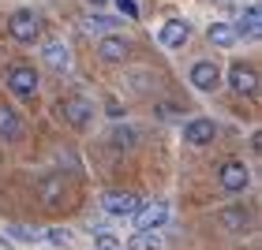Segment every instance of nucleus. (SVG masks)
Returning a JSON list of instances; mask_svg holds the SVG:
<instances>
[{
    "label": "nucleus",
    "mask_w": 262,
    "mask_h": 250,
    "mask_svg": "<svg viewBox=\"0 0 262 250\" xmlns=\"http://www.w3.org/2000/svg\"><path fill=\"white\" fill-rule=\"evenodd\" d=\"M8 34L19 45H34L38 34H41V22H38V15H34L30 8H19V11H11V19H8Z\"/></svg>",
    "instance_id": "f257e3e1"
},
{
    "label": "nucleus",
    "mask_w": 262,
    "mask_h": 250,
    "mask_svg": "<svg viewBox=\"0 0 262 250\" xmlns=\"http://www.w3.org/2000/svg\"><path fill=\"white\" fill-rule=\"evenodd\" d=\"M23 135V123H19V112L0 105V138H19Z\"/></svg>",
    "instance_id": "dca6fc26"
},
{
    "label": "nucleus",
    "mask_w": 262,
    "mask_h": 250,
    "mask_svg": "<svg viewBox=\"0 0 262 250\" xmlns=\"http://www.w3.org/2000/svg\"><path fill=\"white\" fill-rule=\"evenodd\" d=\"M86 4H94V8H105V4H109V0H86Z\"/></svg>",
    "instance_id": "a878e982"
},
{
    "label": "nucleus",
    "mask_w": 262,
    "mask_h": 250,
    "mask_svg": "<svg viewBox=\"0 0 262 250\" xmlns=\"http://www.w3.org/2000/svg\"><path fill=\"white\" fill-rule=\"evenodd\" d=\"M187 38H191V22H184V19H169L158 30V41L165 45V49H180Z\"/></svg>",
    "instance_id": "9d476101"
},
{
    "label": "nucleus",
    "mask_w": 262,
    "mask_h": 250,
    "mask_svg": "<svg viewBox=\"0 0 262 250\" xmlns=\"http://www.w3.org/2000/svg\"><path fill=\"white\" fill-rule=\"evenodd\" d=\"M94 246H98V250H124L120 239H116V235H109V232H98V235H94Z\"/></svg>",
    "instance_id": "4be33fe9"
},
{
    "label": "nucleus",
    "mask_w": 262,
    "mask_h": 250,
    "mask_svg": "<svg viewBox=\"0 0 262 250\" xmlns=\"http://www.w3.org/2000/svg\"><path fill=\"white\" fill-rule=\"evenodd\" d=\"M217 183H221V190H229V194H244V190L251 187V172H247L244 161H225L221 172H217Z\"/></svg>",
    "instance_id": "7ed1b4c3"
},
{
    "label": "nucleus",
    "mask_w": 262,
    "mask_h": 250,
    "mask_svg": "<svg viewBox=\"0 0 262 250\" xmlns=\"http://www.w3.org/2000/svg\"><path fill=\"white\" fill-rule=\"evenodd\" d=\"M116 27H120V19H109V15H82V30L86 34H113Z\"/></svg>",
    "instance_id": "f3484780"
},
{
    "label": "nucleus",
    "mask_w": 262,
    "mask_h": 250,
    "mask_svg": "<svg viewBox=\"0 0 262 250\" xmlns=\"http://www.w3.org/2000/svg\"><path fill=\"white\" fill-rule=\"evenodd\" d=\"M113 142H116V146H120V149H127L131 142H135V131H131V127H124V131H116V135H113Z\"/></svg>",
    "instance_id": "5701e85b"
},
{
    "label": "nucleus",
    "mask_w": 262,
    "mask_h": 250,
    "mask_svg": "<svg viewBox=\"0 0 262 250\" xmlns=\"http://www.w3.org/2000/svg\"><path fill=\"white\" fill-rule=\"evenodd\" d=\"M116 8H120V15H127V19L139 15V4H135V0H116Z\"/></svg>",
    "instance_id": "b1692460"
},
{
    "label": "nucleus",
    "mask_w": 262,
    "mask_h": 250,
    "mask_svg": "<svg viewBox=\"0 0 262 250\" xmlns=\"http://www.w3.org/2000/svg\"><path fill=\"white\" fill-rule=\"evenodd\" d=\"M142 206V198L139 194H131V190H105L101 194V209L109 213V217H131V213H135Z\"/></svg>",
    "instance_id": "20e7f679"
},
{
    "label": "nucleus",
    "mask_w": 262,
    "mask_h": 250,
    "mask_svg": "<svg viewBox=\"0 0 262 250\" xmlns=\"http://www.w3.org/2000/svg\"><path fill=\"white\" fill-rule=\"evenodd\" d=\"M158 112H161V120H176L180 116V109H172V105H158Z\"/></svg>",
    "instance_id": "393cba45"
},
{
    "label": "nucleus",
    "mask_w": 262,
    "mask_h": 250,
    "mask_svg": "<svg viewBox=\"0 0 262 250\" xmlns=\"http://www.w3.org/2000/svg\"><path fill=\"white\" fill-rule=\"evenodd\" d=\"M161 246V235L158 232H135L127 239V250H158Z\"/></svg>",
    "instance_id": "a211bd4d"
},
{
    "label": "nucleus",
    "mask_w": 262,
    "mask_h": 250,
    "mask_svg": "<svg viewBox=\"0 0 262 250\" xmlns=\"http://www.w3.org/2000/svg\"><path fill=\"white\" fill-rule=\"evenodd\" d=\"M213 135H217V127H213V120H206V116H195V120L184 123V142L187 146H206V142H213Z\"/></svg>",
    "instance_id": "1a4fd4ad"
},
{
    "label": "nucleus",
    "mask_w": 262,
    "mask_h": 250,
    "mask_svg": "<svg viewBox=\"0 0 262 250\" xmlns=\"http://www.w3.org/2000/svg\"><path fill=\"white\" fill-rule=\"evenodd\" d=\"M8 235L11 239H19V243H41V228H30V224H8Z\"/></svg>",
    "instance_id": "6ab92c4d"
},
{
    "label": "nucleus",
    "mask_w": 262,
    "mask_h": 250,
    "mask_svg": "<svg viewBox=\"0 0 262 250\" xmlns=\"http://www.w3.org/2000/svg\"><path fill=\"white\" fill-rule=\"evenodd\" d=\"M41 60L49 64L53 71H68V67H71V53H68L64 41H45V45H41Z\"/></svg>",
    "instance_id": "ddd939ff"
},
{
    "label": "nucleus",
    "mask_w": 262,
    "mask_h": 250,
    "mask_svg": "<svg viewBox=\"0 0 262 250\" xmlns=\"http://www.w3.org/2000/svg\"><path fill=\"white\" fill-rule=\"evenodd\" d=\"M127 38H120V34H105V38L98 41V56L101 60H109V64H120L124 56H127Z\"/></svg>",
    "instance_id": "f8f14e48"
},
{
    "label": "nucleus",
    "mask_w": 262,
    "mask_h": 250,
    "mask_svg": "<svg viewBox=\"0 0 262 250\" xmlns=\"http://www.w3.org/2000/svg\"><path fill=\"white\" fill-rule=\"evenodd\" d=\"M217 4H232V0H217Z\"/></svg>",
    "instance_id": "cd10ccee"
},
{
    "label": "nucleus",
    "mask_w": 262,
    "mask_h": 250,
    "mask_svg": "<svg viewBox=\"0 0 262 250\" xmlns=\"http://www.w3.org/2000/svg\"><path fill=\"white\" fill-rule=\"evenodd\" d=\"M8 90L15 93V97H34V93H38V71L27 67V64L8 67Z\"/></svg>",
    "instance_id": "423d86ee"
},
{
    "label": "nucleus",
    "mask_w": 262,
    "mask_h": 250,
    "mask_svg": "<svg viewBox=\"0 0 262 250\" xmlns=\"http://www.w3.org/2000/svg\"><path fill=\"white\" fill-rule=\"evenodd\" d=\"M191 86L202 90V93H213V90L221 86V67L213 64V60H199V64H191Z\"/></svg>",
    "instance_id": "0eeeda50"
},
{
    "label": "nucleus",
    "mask_w": 262,
    "mask_h": 250,
    "mask_svg": "<svg viewBox=\"0 0 262 250\" xmlns=\"http://www.w3.org/2000/svg\"><path fill=\"white\" fill-rule=\"evenodd\" d=\"M56 112H60V120L64 123H71V127H86L90 120H94V105L86 101V97H79V93H71V97H64L60 105H56Z\"/></svg>",
    "instance_id": "f03ea898"
},
{
    "label": "nucleus",
    "mask_w": 262,
    "mask_h": 250,
    "mask_svg": "<svg viewBox=\"0 0 262 250\" xmlns=\"http://www.w3.org/2000/svg\"><path fill=\"white\" fill-rule=\"evenodd\" d=\"M0 250H11V243L4 239V235H0Z\"/></svg>",
    "instance_id": "bb28decb"
},
{
    "label": "nucleus",
    "mask_w": 262,
    "mask_h": 250,
    "mask_svg": "<svg viewBox=\"0 0 262 250\" xmlns=\"http://www.w3.org/2000/svg\"><path fill=\"white\" fill-rule=\"evenodd\" d=\"M41 239H49L53 246H71V232H68V228H49Z\"/></svg>",
    "instance_id": "412c9836"
},
{
    "label": "nucleus",
    "mask_w": 262,
    "mask_h": 250,
    "mask_svg": "<svg viewBox=\"0 0 262 250\" xmlns=\"http://www.w3.org/2000/svg\"><path fill=\"white\" fill-rule=\"evenodd\" d=\"M236 34H240V38H258L262 34V11H258V4H247L244 11H240V19H236V27H232Z\"/></svg>",
    "instance_id": "9b49d317"
},
{
    "label": "nucleus",
    "mask_w": 262,
    "mask_h": 250,
    "mask_svg": "<svg viewBox=\"0 0 262 250\" xmlns=\"http://www.w3.org/2000/svg\"><path fill=\"white\" fill-rule=\"evenodd\" d=\"M131 220H135V232H158L169 220V206L165 202H146V206H139L131 213Z\"/></svg>",
    "instance_id": "39448f33"
},
{
    "label": "nucleus",
    "mask_w": 262,
    "mask_h": 250,
    "mask_svg": "<svg viewBox=\"0 0 262 250\" xmlns=\"http://www.w3.org/2000/svg\"><path fill=\"white\" fill-rule=\"evenodd\" d=\"M217 220H221V228H229V232H247V228H251V213H247L244 206L221 209V213H217Z\"/></svg>",
    "instance_id": "4468645a"
},
{
    "label": "nucleus",
    "mask_w": 262,
    "mask_h": 250,
    "mask_svg": "<svg viewBox=\"0 0 262 250\" xmlns=\"http://www.w3.org/2000/svg\"><path fill=\"white\" fill-rule=\"evenodd\" d=\"M60 190H64V180H60V176L45 180V183H41V202H45V206H56V202H60Z\"/></svg>",
    "instance_id": "aec40b11"
},
{
    "label": "nucleus",
    "mask_w": 262,
    "mask_h": 250,
    "mask_svg": "<svg viewBox=\"0 0 262 250\" xmlns=\"http://www.w3.org/2000/svg\"><path fill=\"white\" fill-rule=\"evenodd\" d=\"M229 86L236 93H247V97H255L258 93V71L251 64H232L229 67Z\"/></svg>",
    "instance_id": "6e6552de"
},
{
    "label": "nucleus",
    "mask_w": 262,
    "mask_h": 250,
    "mask_svg": "<svg viewBox=\"0 0 262 250\" xmlns=\"http://www.w3.org/2000/svg\"><path fill=\"white\" fill-rule=\"evenodd\" d=\"M210 45H217V49H232L236 41H240V34L232 30V22H213V27L206 30Z\"/></svg>",
    "instance_id": "2eb2a0df"
}]
</instances>
